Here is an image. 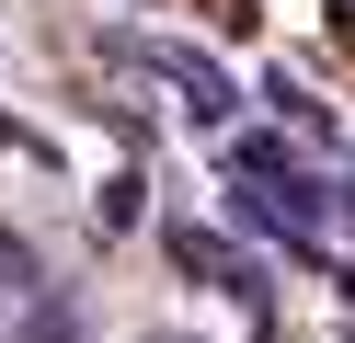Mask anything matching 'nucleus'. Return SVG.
I'll return each mask as SVG.
<instances>
[{
	"label": "nucleus",
	"mask_w": 355,
	"mask_h": 343,
	"mask_svg": "<svg viewBox=\"0 0 355 343\" xmlns=\"http://www.w3.org/2000/svg\"><path fill=\"white\" fill-rule=\"evenodd\" d=\"M126 58H149V69H161V80L184 91V114H195V126H230V103H241V91H230V69H218V58H195V46H126Z\"/></svg>",
	"instance_id": "1"
},
{
	"label": "nucleus",
	"mask_w": 355,
	"mask_h": 343,
	"mask_svg": "<svg viewBox=\"0 0 355 343\" xmlns=\"http://www.w3.org/2000/svg\"><path fill=\"white\" fill-rule=\"evenodd\" d=\"M24 343H80V309H69V297H35V309H24Z\"/></svg>",
	"instance_id": "3"
},
{
	"label": "nucleus",
	"mask_w": 355,
	"mask_h": 343,
	"mask_svg": "<svg viewBox=\"0 0 355 343\" xmlns=\"http://www.w3.org/2000/svg\"><path fill=\"white\" fill-rule=\"evenodd\" d=\"M0 297H46V263H35V240H12V229H0Z\"/></svg>",
	"instance_id": "2"
}]
</instances>
